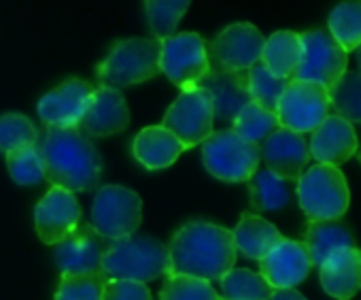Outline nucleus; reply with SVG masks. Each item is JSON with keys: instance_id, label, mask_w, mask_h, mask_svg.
I'll return each mask as SVG.
<instances>
[{"instance_id": "1", "label": "nucleus", "mask_w": 361, "mask_h": 300, "mask_svg": "<svg viewBox=\"0 0 361 300\" xmlns=\"http://www.w3.org/2000/svg\"><path fill=\"white\" fill-rule=\"evenodd\" d=\"M170 275H188L204 281H219L236 264L232 230L213 222L196 220L180 226L170 243Z\"/></svg>"}, {"instance_id": "2", "label": "nucleus", "mask_w": 361, "mask_h": 300, "mask_svg": "<svg viewBox=\"0 0 361 300\" xmlns=\"http://www.w3.org/2000/svg\"><path fill=\"white\" fill-rule=\"evenodd\" d=\"M45 181L68 192H87L100 184L102 156L79 128H47L39 136Z\"/></svg>"}, {"instance_id": "3", "label": "nucleus", "mask_w": 361, "mask_h": 300, "mask_svg": "<svg viewBox=\"0 0 361 300\" xmlns=\"http://www.w3.org/2000/svg\"><path fill=\"white\" fill-rule=\"evenodd\" d=\"M102 272L106 279L153 281L170 275L168 245L151 236H126L111 241L102 258Z\"/></svg>"}, {"instance_id": "4", "label": "nucleus", "mask_w": 361, "mask_h": 300, "mask_svg": "<svg viewBox=\"0 0 361 300\" xmlns=\"http://www.w3.org/2000/svg\"><path fill=\"white\" fill-rule=\"evenodd\" d=\"M159 47L157 39L117 41L96 68L100 85L123 90L153 79L159 75Z\"/></svg>"}, {"instance_id": "5", "label": "nucleus", "mask_w": 361, "mask_h": 300, "mask_svg": "<svg viewBox=\"0 0 361 300\" xmlns=\"http://www.w3.org/2000/svg\"><path fill=\"white\" fill-rule=\"evenodd\" d=\"M298 200L308 222H336L348 209L350 190L338 167L312 164L298 181Z\"/></svg>"}, {"instance_id": "6", "label": "nucleus", "mask_w": 361, "mask_h": 300, "mask_svg": "<svg viewBox=\"0 0 361 300\" xmlns=\"http://www.w3.org/2000/svg\"><path fill=\"white\" fill-rule=\"evenodd\" d=\"M204 169L219 181L247 184L259 169V145L240 138L232 128L213 130L202 143Z\"/></svg>"}, {"instance_id": "7", "label": "nucleus", "mask_w": 361, "mask_h": 300, "mask_svg": "<svg viewBox=\"0 0 361 300\" xmlns=\"http://www.w3.org/2000/svg\"><path fill=\"white\" fill-rule=\"evenodd\" d=\"M142 222L140 196L123 186H104L96 192L90 226L106 241H119L136 234Z\"/></svg>"}, {"instance_id": "8", "label": "nucleus", "mask_w": 361, "mask_h": 300, "mask_svg": "<svg viewBox=\"0 0 361 300\" xmlns=\"http://www.w3.org/2000/svg\"><path fill=\"white\" fill-rule=\"evenodd\" d=\"M159 43V73L176 88H196L211 73L207 41L198 32H178Z\"/></svg>"}, {"instance_id": "9", "label": "nucleus", "mask_w": 361, "mask_h": 300, "mask_svg": "<svg viewBox=\"0 0 361 300\" xmlns=\"http://www.w3.org/2000/svg\"><path fill=\"white\" fill-rule=\"evenodd\" d=\"M213 124V100L200 85L180 90L178 98L168 107L161 121V126L172 132L185 149L202 145L211 136Z\"/></svg>"}, {"instance_id": "10", "label": "nucleus", "mask_w": 361, "mask_h": 300, "mask_svg": "<svg viewBox=\"0 0 361 300\" xmlns=\"http://www.w3.org/2000/svg\"><path fill=\"white\" fill-rule=\"evenodd\" d=\"M264 35L249 22H236L224 28L207 43L211 73H245L262 60Z\"/></svg>"}, {"instance_id": "11", "label": "nucleus", "mask_w": 361, "mask_h": 300, "mask_svg": "<svg viewBox=\"0 0 361 300\" xmlns=\"http://www.w3.org/2000/svg\"><path fill=\"white\" fill-rule=\"evenodd\" d=\"M329 90L314 81L291 79L276 104V119L281 128L298 134L312 132L329 115Z\"/></svg>"}, {"instance_id": "12", "label": "nucleus", "mask_w": 361, "mask_h": 300, "mask_svg": "<svg viewBox=\"0 0 361 300\" xmlns=\"http://www.w3.org/2000/svg\"><path fill=\"white\" fill-rule=\"evenodd\" d=\"M300 39H302V60L293 79L314 81L331 90L346 73L348 54L338 45V41L325 28L306 30L300 35Z\"/></svg>"}, {"instance_id": "13", "label": "nucleus", "mask_w": 361, "mask_h": 300, "mask_svg": "<svg viewBox=\"0 0 361 300\" xmlns=\"http://www.w3.org/2000/svg\"><path fill=\"white\" fill-rule=\"evenodd\" d=\"M109 243L90 224H79L64 241L54 245V262L60 275L102 272V258Z\"/></svg>"}, {"instance_id": "14", "label": "nucleus", "mask_w": 361, "mask_h": 300, "mask_svg": "<svg viewBox=\"0 0 361 300\" xmlns=\"http://www.w3.org/2000/svg\"><path fill=\"white\" fill-rule=\"evenodd\" d=\"M96 88L85 79L71 77L39 100V117L47 128H77Z\"/></svg>"}, {"instance_id": "15", "label": "nucleus", "mask_w": 361, "mask_h": 300, "mask_svg": "<svg viewBox=\"0 0 361 300\" xmlns=\"http://www.w3.org/2000/svg\"><path fill=\"white\" fill-rule=\"evenodd\" d=\"M81 224V205L73 192L51 186L35 209V228L45 245H58Z\"/></svg>"}, {"instance_id": "16", "label": "nucleus", "mask_w": 361, "mask_h": 300, "mask_svg": "<svg viewBox=\"0 0 361 300\" xmlns=\"http://www.w3.org/2000/svg\"><path fill=\"white\" fill-rule=\"evenodd\" d=\"M259 154L268 171H272L283 181L295 184L300 181L310 160V149L306 138L287 128H276L259 145Z\"/></svg>"}, {"instance_id": "17", "label": "nucleus", "mask_w": 361, "mask_h": 300, "mask_svg": "<svg viewBox=\"0 0 361 300\" xmlns=\"http://www.w3.org/2000/svg\"><path fill=\"white\" fill-rule=\"evenodd\" d=\"M312 268L310 253L304 243L283 239L268 256L259 260V275L272 289L300 285Z\"/></svg>"}, {"instance_id": "18", "label": "nucleus", "mask_w": 361, "mask_h": 300, "mask_svg": "<svg viewBox=\"0 0 361 300\" xmlns=\"http://www.w3.org/2000/svg\"><path fill=\"white\" fill-rule=\"evenodd\" d=\"M308 149H310V158H314L317 164L340 167L357 154L359 143L353 124H348L336 113H329L312 130Z\"/></svg>"}, {"instance_id": "19", "label": "nucleus", "mask_w": 361, "mask_h": 300, "mask_svg": "<svg viewBox=\"0 0 361 300\" xmlns=\"http://www.w3.org/2000/svg\"><path fill=\"white\" fill-rule=\"evenodd\" d=\"M128 126H130V109L123 94L119 90L98 85L77 128L85 136H111L123 132Z\"/></svg>"}, {"instance_id": "20", "label": "nucleus", "mask_w": 361, "mask_h": 300, "mask_svg": "<svg viewBox=\"0 0 361 300\" xmlns=\"http://www.w3.org/2000/svg\"><path fill=\"white\" fill-rule=\"evenodd\" d=\"M200 88H204L213 100V115L215 121L234 124L236 115L251 102L249 96V79L245 73H209Z\"/></svg>"}, {"instance_id": "21", "label": "nucleus", "mask_w": 361, "mask_h": 300, "mask_svg": "<svg viewBox=\"0 0 361 300\" xmlns=\"http://www.w3.org/2000/svg\"><path fill=\"white\" fill-rule=\"evenodd\" d=\"M323 289L336 300H350L361 289V251L357 247H340L331 251L319 266Z\"/></svg>"}, {"instance_id": "22", "label": "nucleus", "mask_w": 361, "mask_h": 300, "mask_svg": "<svg viewBox=\"0 0 361 300\" xmlns=\"http://www.w3.org/2000/svg\"><path fill=\"white\" fill-rule=\"evenodd\" d=\"M185 147L164 126H147L132 140V156L147 171H161L172 167Z\"/></svg>"}, {"instance_id": "23", "label": "nucleus", "mask_w": 361, "mask_h": 300, "mask_svg": "<svg viewBox=\"0 0 361 300\" xmlns=\"http://www.w3.org/2000/svg\"><path fill=\"white\" fill-rule=\"evenodd\" d=\"M232 236H234L236 251L257 262L285 239L272 222H268L257 213H243L240 222L232 230Z\"/></svg>"}, {"instance_id": "24", "label": "nucleus", "mask_w": 361, "mask_h": 300, "mask_svg": "<svg viewBox=\"0 0 361 300\" xmlns=\"http://www.w3.org/2000/svg\"><path fill=\"white\" fill-rule=\"evenodd\" d=\"M302 60V39L293 30H279L266 39L262 64L279 79H293Z\"/></svg>"}, {"instance_id": "25", "label": "nucleus", "mask_w": 361, "mask_h": 300, "mask_svg": "<svg viewBox=\"0 0 361 300\" xmlns=\"http://www.w3.org/2000/svg\"><path fill=\"white\" fill-rule=\"evenodd\" d=\"M304 245L310 253L312 266H321L323 260L340 247H357L350 230L340 222H308Z\"/></svg>"}, {"instance_id": "26", "label": "nucleus", "mask_w": 361, "mask_h": 300, "mask_svg": "<svg viewBox=\"0 0 361 300\" xmlns=\"http://www.w3.org/2000/svg\"><path fill=\"white\" fill-rule=\"evenodd\" d=\"M249 190V203L255 211H281L289 205L291 192L287 181L276 177L268 169H257L255 175L247 181Z\"/></svg>"}, {"instance_id": "27", "label": "nucleus", "mask_w": 361, "mask_h": 300, "mask_svg": "<svg viewBox=\"0 0 361 300\" xmlns=\"http://www.w3.org/2000/svg\"><path fill=\"white\" fill-rule=\"evenodd\" d=\"M327 32L348 54L361 45V0H342L327 18Z\"/></svg>"}, {"instance_id": "28", "label": "nucleus", "mask_w": 361, "mask_h": 300, "mask_svg": "<svg viewBox=\"0 0 361 300\" xmlns=\"http://www.w3.org/2000/svg\"><path fill=\"white\" fill-rule=\"evenodd\" d=\"M221 298L224 300H270L272 287L268 281L249 268H232L221 279Z\"/></svg>"}, {"instance_id": "29", "label": "nucleus", "mask_w": 361, "mask_h": 300, "mask_svg": "<svg viewBox=\"0 0 361 300\" xmlns=\"http://www.w3.org/2000/svg\"><path fill=\"white\" fill-rule=\"evenodd\" d=\"M192 0H145V16L157 41L170 39L183 20Z\"/></svg>"}, {"instance_id": "30", "label": "nucleus", "mask_w": 361, "mask_h": 300, "mask_svg": "<svg viewBox=\"0 0 361 300\" xmlns=\"http://www.w3.org/2000/svg\"><path fill=\"white\" fill-rule=\"evenodd\" d=\"M276 128H281L276 113H270L255 102H249L247 107H243V111L236 115V119L232 124V130L240 138H245L253 145H262Z\"/></svg>"}, {"instance_id": "31", "label": "nucleus", "mask_w": 361, "mask_h": 300, "mask_svg": "<svg viewBox=\"0 0 361 300\" xmlns=\"http://www.w3.org/2000/svg\"><path fill=\"white\" fill-rule=\"evenodd\" d=\"M329 102L334 113L348 124H361V73L350 71L329 90Z\"/></svg>"}, {"instance_id": "32", "label": "nucleus", "mask_w": 361, "mask_h": 300, "mask_svg": "<svg viewBox=\"0 0 361 300\" xmlns=\"http://www.w3.org/2000/svg\"><path fill=\"white\" fill-rule=\"evenodd\" d=\"M247 79H249V96L251 102L264 107L270 113H276V104L287 88V83L291 79H279L274 77L262 62L253 64L247 71Z\"/></svg>"}, {"instance_id": "33", "label": "nucleus", "mask_w": 361, "mask_h": 300, "mask_svg": "<svg viewBox=\"0 0 361 300\" xmlns=\"http://www.w3.org/2000/svg\"><path fill=\"white\" fill-rule=\"evenodd\" d=\"M41 132L35 121L22 113H5L0 115V152L5 156L22 147H32L39 143Z\"/></svg>"}, {"instance_id": "34", "label": "nucleus", "mask_w": 361, "mask_h": 300, "mask_svg": "<svg viewBox=\"0 0 361 300\" xmlns=\"http://www.w3.org/2000/svg\"><path fill=\"white\" fill-rule=\"evenodd\" d=\"M5 158L9 175L18 186H39L41 181H45V169L37 145L16 149V152H9Z\"/></svg>"}, {"instance_id": "35", "label": "nucleus", "mask_w": 361, "mask_h": 300, "mask_svg": "<svg viewBox=\"0 0 361 300\" xmlns=\"http://www.w3.org/2000/svg\"><path fill=\"white\" fill-rule=\"evenodd\" d=\"M159 300H221L211 281L188 277V275H168L161 285Z\"/></svg>"}, {"instance_id": "36", "label": "nucleus", "mask_w": 361, "mask_h": 300, "mask_svg": "<svg viewBox=\"0 0 361 300\" xmlns=\"http://www.w3.org/2000/svg\"><path fill=\"white\" fill-rule=\"evenodd\" d=\"M106 281L109 279L104 272L60 275L56 300H102V289Z\"/></svg>"}, {"instance_id": "37", "label": "nucleus", "mask_w": 361, "mask_h": 300, "mask_svg": "<svg viewBox=\"0 0 361 300\" xmlns=\"http://www.w3.org/2000/svg\"><path fill=\"white\" fill-rule=\"evenodd\" d=\"M102 300H153L151 292L140 281L109 279L102 289Z\"/></svg>"}, {"instance_id": "38", "label": "nucleus", "mask_w": 361, "mask_h": 300, "mask_svg": "<svg viewBox=\"0 0 361 300\" xmlns=\"http://www.w3.org/2000/svg\"><path fill=\"white\" fill-rule=\"evenodd\" d=\"M270 300H306L295 287H287V289H274Z\"/></svg>"}, {"instance_id": "39", "label": "nucleus", "mask_w": 361, "mask_h": 300, "mask_svg": "<svg viewBox=\"0 0 361 300\" xmlns=\"http://www.w3.org/2000/svg\"><path fill=\"white\" fill-rule=\"evenodd\" d=\"M355 52H357V64H359V73H361V45Z\"/></svg>"}, {"instance_id": "40", "label": "nucleus", "mask_w": 361, "mask_h": 300, "mask_svg": "<svg viewBox=\"0 0 361 300\" xmlns=\"http://www.w3.org/2000/svg\"><path fill=\"white\" fill-rule=\"evenodd\" d=\"M357 158H359V162H361V147L357 149Z\"/></svg>"}, {"instance_id": "41", "label": "nucleus", "mask_w": 361, "mask_h": 300, "mask_svg": "<svg viewBox=\"0 0 361 300\" xmlns=\"http://www.w3.org/2000/svg\"><path fill=\"white\" fill-rule=\"evenodd\" d=\"M221 300H224V298H221Z\"/></svg>"}]
</instances>
